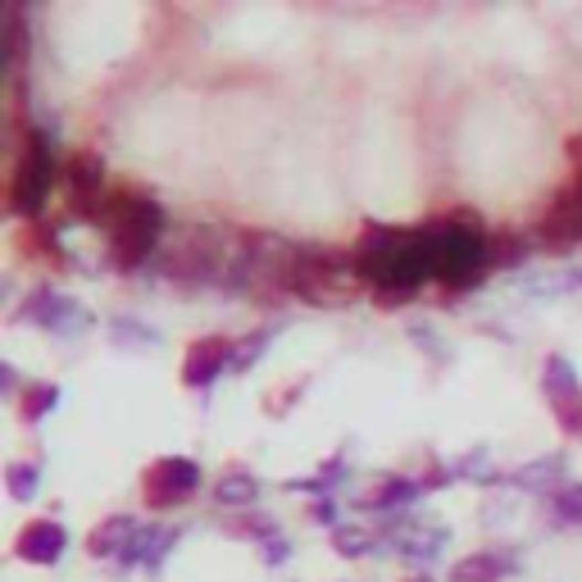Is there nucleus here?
Instances as JSON below:
<instances>
[{
  "label": "nucleus",
  "instance_id": "nucleus-1",
  "mask_svg": "<svg viewBox=\"0 0 582 582\" xmlns=\"http://www.w3.org/2000/svg\"><path fill=\"white\" fill-rule=\"evenodd\" d=\"M51 178H55L51 137L32 128L23 137V146H19V160H14V173H10V210L23 214L28 223L42 219V205L51 197Z\"/></svg>",
  "mask_w": 582,
  "mask_h": 582
},
{
  "label": "nucleus",
  "instance_id": "nucleus-2",
  "mask_svg": "<svg viewBox=\"0 0 582 582\" xmlns=\"http://www.w3.org/2000/svg\"><path fill=\"white\" fill-rule=\"evenodd\" d=\"M160 268L178 283H210L219 278L223 268V251H219V237L210 227H191L182 237L160 255Z\"/></svg>",
  "mask_w": 582,
  "mask_h": 582
},
{
  "label": "nucleus",
  "instance_id": "nucleus-3",
  "mask_svg": "<svg viewBox=\"0 0 582 582\" xmlns=\"http://www.w3.org/2000/svg\"><path fill=\"white\" fill-rule=\"evenodd\" d=\"M197 487H201L197 459H182V455L155 459L150 469L141 474V496H146L150 510H173V506H182V500L197 491Z\"/></svg>",
  "mask_w": 582,
  "mask_h": 582
},
{
  "label": "nucleus",
  "instance_id": "nucleus-4",
  "mask_svg": "<svg viewBox=\"0 0 582 582\" xmlns=\"http://www.w3.org/2000/svg\"><path fill=\"white\" fill-rule=\"evenodd\" d=\"M537 237L547 246H573L582 242V197L573 187H564L560 197L547 205V214L537 219Z\"/></svg>",
  "mask_w": 582,
  "mask_h": 582
},
{
  "label": "nucleus",
  "instance_id": "nucleus-5",
  "mask_svg": "<svg viewBox=\"0 0 582 582\" xmlns=\"http://www.w3.org/2000/svg\"><path fill=\"white\" fill-rule=\"evenodd\" d=\"M219 369H232V346L223 337H201L187 346V360H182L187 387H210L219 378Z\"/></svg>",
  "mask_w": 582,
  "mask_h": 582
},
{
  "label": "nucleus",
  "instance_id": "nucleus-6",
  "mask_svg": "<svg viewBox=\"0 0 582 582\" xmlns=\"http://www.w3.org/2000/svg\"><path fill=\"white\" fill-rule=\"evenodd\" d=\"M14 551H19V560H28V564H55V560L64 555V528L51 523V519H36V523H28V528L19 532Z\"/></svg>",
  "mask_w": 582,
  "mask_h": 582
},
{
  "label": "nucleus",
  "instance_id": "nucleus-7",
  "mask_svg": "<svg viewBox=\"0 0 582 582\" xmlns=\"http://www.w3.org/2000/svg\"><path fill=\"white\" fill-rule=\"evenodd\" d=\"M133 537H137V528H133V519H105L92 537H87V551L96 555V560H105V555H124L128 547H133Z\"/></svg>",
  "mask_w": 582,
  "mask_h": 582
},
{
  "label": "nucleus",
  "instance_id": "nucleus-8",
  "mask_svg": "<svg viewBox=\"0 0 582 582\" xmlns=\"http://www.w3.org/2000/svg\"><path fill=\"white\" fill-rule=\"evenodd\" d=\"M414 496H419V483L387 478L382 487H373L369 496H360V510H396V506H405V500H414Z\"/></svg>",
  "mask_w": 582,
  "mask_h": 582
},
{
  "label": "nucleus",
  "instance_id": "nucleus-9",
  "mask_svg": "<svg viewBox=\"0 0 582 582\" xmlns=\"http://www.w3.org/2000/svg\"><path fill=\"white\" fill-rule=\"evenodd\" d=\"M500 573H506L500 555H469L451 569V582H500Z\"/></svg>",
  "mask_w": 582,
  "mask_h": 582
},
{
  "label": "nucleus",
  "instance_id": "nucleus-10",
  "mask_svg": "<svg viewBox=\"0 0 582 582\" xmlns=\"http://www.w3.org/2000/svg\"><path fill=\"white\" fill-rule=\"evenodd\" d=\"M255 478L251 474H227V478H219V487H214V500H219V506H232V510H237V506H255Z\"/></svg>",
  "mask_w": 582,
  "mask_h": 582
},
{
  "label": "nucleus",
  "instance_id": "nucleus-11",
  "mask_svg": "<svg viewBox=\"0 0 582 582\" xmlns=\"http://www.w3.org/2000/svg\"><path fill=\"white\" fill-rule=\"evenodd\" d=\"M541 387H547V396H551V401L573 396V392H578L573 364H569V360H560V356H551V360H547V369H541Z\"/></svg>",
  "mask_w": 582,
  "mask_h": 582
},
{
  "label": "nucleus",
  "instance_id": "nucleus-12",
  "mask_svg": "<svg viewBox=\"0 0 582 582\" xmlns=\"http://www.w3.org/2000/svg\"><path fill=\"white\" fill-rule=\"evenodd\" d=\"M528 255V242L519 237V232H496V237H487V260L496 268H506V264H523Z\"/></svg>",
  "mask_w": 582,
  "mask_h": 582
},
{
  "label": "nucleus",
  "instance_id": "nucleus-13",
  "mask_svg": "<svg viewBox=\"0 0 582 582\" xmlns=\"http://www.w3.org/2000/svg\"><path fill=\"white\" fill-rule=\"evenodd\" d=\"M560 474H564V459L560 455H551V459H541V464H528V469L515 478L519 487H528V491H541V487H555L560 483Z\"/></svg>",
  "mask_w": 582,
  "mask_h": 582
},
{
  "label": "nucleus",
  "instance_id": "nucleus-14",
  "mask_svg": "<svg viewBox=\"0 0 582 582\" xmlns=\"http://www.w3.org/2000/svg\"><path fill=\"white\" fill-rule=\"evenodd\" d=\"M55 401H60V387H55V382H32L28 392H23V419L36 423L42 414H51Z\"/></svg>",
  "mask_w": 582,
  "mask_h": 582
},
{
  "label": "nucleus",
  "instance_id": "nucleus-15",
  "mask_svg": "<svg viewBox=\"0 0 582 582\" xmlns=\"http://www.w3.org/2000/svg\"><path fill=\"white\" fill-rule=\"evenodd\" d=\"M6 487H10L14 500H32L36 496V469H32V464H10Z\"/></svg>",
  "mask_w": 582,
  "mask_h": 582
},
{
  "label": "nucleus",
  "instance_id": "nucleus-16",
  "mask_svg": "<svg viewBox=\"0 0 582 582\" xmlns=\"http://www.w3.org/2000/svg\"><path fill=\"white\" fill-rule=\"evenodd\" d=\"M551 405H555L560 428L573 433V437H582V392H573V396H564V401H551Z\"/></svg>",
  "mask_w": 582,
  "mask_h": 582
},
{
  "label": "nucleus",
  "instance_id": "nucleus-17",
  "mask_svg": "<svg viewBox=\"0 0 582 582\" xmlns=\"http://www.w3.org/2000/svg\"><path fill=\"white\" fill-rule=\"evenodd\" d=\"M555 515L564 519V523H582V487H564V491H555Z\"/></svg>",
  "mask_w": 582,
  "mask_h": 582
},
{
  "label": "nucleus",
  "instance_id": "nucleus-18",
  "mask_svg": "<svg viewBox=\"0 0 582 582\" xmlns=\"http://www.w3.org/2000/svg\"><path fill=\"white\" fill-rule=\"evenodd\" d=\"M337 551H341L346 560H356V555L369 551V537H364L360 528H337Z\"/></svg>",
  "mask_w": 582,
  "mask_h": 582
},
{
  "label": "nucleus",
  "instance_id": "nucleus-19",
  "mask_svg": "<svg viewBox=\"0 0 582 582\" xmlns=\"http://www.w3.org/2000/svg\"><path fill=\"white\" fill-rule=\"evenodd\" d=\"M419 287H373V305L382 309H396V305H410Z\"/></svg>",
  "mask_w": 582,
  "mask_h": 582
},
{
  "label": "nucleus",
  "instance_id": "nucleus-20",
  "mask_svg": "<svg viewBox=\"0 0 582 582\" xmlns=\"http://www.w3.org/2000/svg\"><path fill=\"white\" fill-rule=\"evenodd\" d=\"M227 532L232 537H264V541H274V523H264V519H232Z\"/></svg>",
  "mask_w": 582,
  "mask_h": 582
},
{
  "label": "nucleus",
  "instance_id": "nucleus-21",
  "mask_svg": "<svg viewBox=\"0 0 582 582\" xmlns=\"http://www.w3.org/2000/svg\"><path fill=\"white\" fill-rule=\"evenodd\" d=\"M264 346H268V332H260V337H246L242 346H237V351H232V369H246L260 351H264Z\"/></svg>",
  "mask_w": 582,
  "mask_h": 582
},
{
  "label": "nucleus",
  "instance_id": "nucleus-22",
  "mask_svg": "<svg viewBox=\"0 0 582 582\" xmlns=\"http://www.w3.org/2000/svg\"><path fill=\"white\" fill-rule=\"evenodd\" d=\"M569 165H573V178H569V187L582 197V133L578 137H569Z\"/></svg>",
  "mask_w": 582,
  "mask_h": 582
},
{
  "label": "nucleus",
  "instance_id": "nucleus-23",
  "mask_svg": "<svg viewBox=\"0 0 582 582\" xmlns=\"http://www.w3.org/2000/svg\"><path fill=\"white\" fill-rule=\"evenodd\" d=\"M309 515H315V523H337V506H332V500H315Z\"/></svg>",
  "mask_w": 582,
  "mask_h": 582
},
{
  "label": "nucleus",
  "instance_id": "nucleus-24",
  "mask_svg": "<svg viewBox=\"0 0 582 582\" xmlns=\"http://www.w3.org/2000/svg\"><path fill=\"white\" fill-rule=\"evenodd\" d=\"M283 555H287V541H283V537H274V541H264V560H268V564H278Z\"/></svg>",
  "mask_w": 582,
  "mask_h": 582
}]
</instances>
